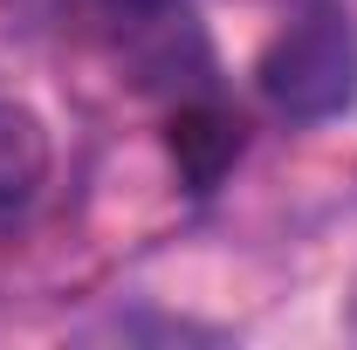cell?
<instances>
[{"mask_svg": "<svg viewBox=\"0 0 357 350\" xmlns=\"http://www.w3.org/2000/svg\"><path fill=\"white\" fill-rule=\"evenodd\" d=\"M255 83H261V96L282 117H296V124L344 117L357 103V21L344 7H310L303 21H289V28L261 48Z\"/></svg>", "mask_w": 357, "mask_h": 350, "instance_id": "cell-1", "label": "cell"}, {"mask_svg": "<svg viewBox=\"0 0 357 350\" xmlns=\"http://www.w3.org/2000/svg\"><path fill=\"white\" fill-rule=\"evenodd\" d=\"M110 55L131 69L144 89H178L206 76V35L185 0H89Z\"/></svg>", "mask_w": 357, "mask_h": 350, "instance_id": "cell-2", "label": "cell"}, {"mask_svg": "<svg viewBox=\"0 0 357 350\" xmlns=\"http://www.w3.org/2000/svg\"><path fill=\"white\" fill-rule=\"evenodd\" d=\"M172 158H178V172H185V185L192 192H206V185H220L227 165L241 158V117L234 110H220V103H206V96H192V103H178L172 110Z\"/></svg>", "mask_w": 357, "mask_h": 350, "instance_id": "cell-3", "label": "cell"}, {"mask_svg": "<svg viewBox=\"0 0 357 350\" xmlns=\"http://www.w3.org/2000/svg\"><path fill=\"white\" fill-rule=\"evenodd\" d=\"M48 178V131L35 110L0 103V206L35 199V185Z\"/></svg>", "mask_w": 357, "mask_h": 350, "instance_id": "cell-4", "label": "cell"}, {"mask_svg": "<svg viewBox=\"0 0 357 350\" xmlns=\"http://www.w3.org/2000/svg\"><path fill=\"white\" fill-rule=\"evenodd\" d=\"M351 323H357V303H351Z\"/></svg>", "mask_w": 357, "mask_h": 350, "instance_id": "cell-5", "label": "cell"}]
</instances>
